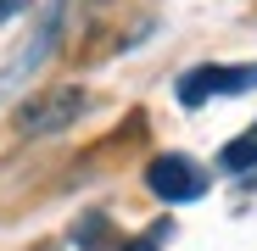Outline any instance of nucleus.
Wrapping results in <instances>:
<instances>
[{"label":"nucleus","mask_w":257,"mask_h":251,"mask_svg":"<svg viewBox=\"0 0 257 251\" xmlns=\"http://www.w3.org/2000/svg\"><path fill=\"white\" fill-rule=\"evenodd\" d=\"M84 112H90V95H84L78 84H45L39 95H28L17 106V134H28V140L62 134V129H73Z\"/></svg>","instance_id":"f257e3e1"},{"label":"nucleus","mask_w":257,"mask_h":251,"mask_svg":"<svg viewBox=\"0 0 257 251\" xmlns=\"http://www.w3.org/2000/svg\"><path fill=\"white\" fill-rule=\"evenodd\" d=\"M146 190L168 206H179V201H201L207 195V167L196 156H179V151H168V156H151L146 167Z\"/></svg>","instance_id":"f03ea898"},{"label":"nucleus","mask_w":257,"mask_h":251,"mask_svg":"<svg viewBox=\"0 0 257 251\" xmlns=\"http://www.w3.org/2000/svg\"><path fill=\"white\" fill-rule=\"evenodd\" d=\"M174 90H179V106H207L212 95H246V90H257V62H240V67H218V62L190 67Z\"/></svg>","instance_id":"7ed1b4c3"},{"label":"nucleus","mask_w":257,"mask_h":251,"mask_svg":"<svg viewBox=\"0 0 257 251\" xmlns=\"http://www.w3.org/2000/svg\"><path fill=\"white\" fill-rule=\"evenodd\" d=\"M218 167L235 173V179H246V184H257V123H251L240 140H229V145L218 151Z\"/></svg>","instance_id":"20e7f679"},{"label":"nucleus","mask_w":257,"mask_h":251,"mask_svg":"<svg viewBox=\"0 0 257 251\" xmlns=\"http://www.w3.org/2000/svg\"><path fill=\"white\" fill-rule=\"evenodd\" d=\"M106 234H112V223H106L101 212H90V218L78 223V245H84V251H106Z\"/></svg>","instance_id":"39448f33"},{"label":"nucleus","mask_w":257,"mask_h":251,"mask_svg":"<svg viewBox=\"0 0 257 251\" xmlns=\"http://www.w3.org/2000/svg\"><path fill=\"white\" fill-rule=\"evenodd\" d=\"M162 234H168V229H151V234H140V240L117 245V251H157V245H162Z\"/></svg>","instance_id":"423d86ee"},{"label":"nucleus","mask_w":257,"mask_h":251,"mask_svg":"<svg viewBox=\"0 0 257 251\" xmlns=\"http://www.w3.org/2000/svg\"><path fill=\"white\" fill-rule=\"evenodd\" d=\"M23 6H28V0H0V23H12V17L23 12Z\"/></svg>","instance_id":"0eeeda50"}]
</instances>
